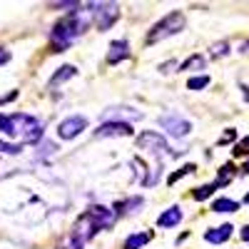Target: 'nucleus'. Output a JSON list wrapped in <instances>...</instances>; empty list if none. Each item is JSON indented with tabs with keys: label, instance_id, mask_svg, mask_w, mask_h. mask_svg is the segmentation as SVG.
<instances>
[{
	"label": "nucleus",
	"instance_id": "obj_1",
	"mask_svg": "<svg viewBox=\"0 0 249 249\" xmlns=\"http://www.w3.org/2000/svg\"><path fill=\"white\" fill-rule=\"evenodd\" d=\"M90 23H92L90 5H88V10H72L68 18H62L60 23L50 30V48H53V53H62L65 48H70V43L85 33Z\"/></svg>",
	"mask_w": 249,
	"mask_h": 249
},
{
	"label": "nucleus",
	"instance_id": "obj_2",
	"mask_svg": "<svg viewBox=\"0 0 249 249\" xmlns=\"http://www.w3.org/2000/svg\"><path fill=\"white\" fill-rule=\"evenodd\" d=\"M0 132H5L8 137L30 144L37 142L45 132V124L37 117L28 115V112H15V115H0Z\"/></svg>",
	"mask_w": 249,
	"mask_h": 249
},
{
	"label": "nucleus",
	"instance_id": "obj_3",
	"mask_svg": "<svg viewBox=\"0 0 249 249\" xmlns=\"http://www.w3.org/2000/svg\"><path fill=\"white\" fill-rule=\"evenodd\" d=\"M115 222H117V214L110 210V207L95 204V207H90V210L77 219L72 237H75V239H80L82 244H85V242H88V239H92L100 230H110V227H112Z\"/></svg>",
	"mask_w": 249,
	"mask_h": 249
},
{
	"label": "nucleus",
	"instance_id": "obj_4",
	"mask_svg": "<svg viewBox=\"0 0 249 249\" xmlns=\"http://www.w3.org/2000/svg\"><path fill=\"white\" fill-rule=\"evenodd\" d=\"M182 30H184V15H182V10H172V13L164 15L160 23H155L150 28L147 40H144V43H147V45L162 43V40H167V37H172V35H177Z\"/></svg>",
	"mask_w": 249,
	"mask_h": 249
},
{
	"label": "nucleus",
	"instance_id": "obj_5",
	"mask_svg": "<svg viewBox=\"0 0 249 249\" xmlns=\"http://www.w3.org/2000/svg\"><path fill=\"white\" fill-rule=\"evenodd\" d=\"M92 10V23L97 25V30H107L115 25V20L120 18V8L115 3H95L90 5Z\"/></svg>",
	"mask_w": 249,
	"mask_h": 249
},
{
	"label": "nucleus",
	"instance_id": "obj_6",
	"mask_svg": "<svg viewBox=\"0 0 249 249\" xmlns=\"http://www.w3.org/2000/svg\"><path fill=\"white\" fill-rule=\"evenodd\" d=\"M137 147L144 150V152H150V155H155V157H164L167 150H170L167 140H164L160 132H142L137 137Z\"/></svg>",
	"mask_w": 249,
	"mask_h": 249
},
{
	"label": "nucleus",
	"instance_id": "obj_7",
	"mask_svg": "<svg viewBox=\"0 0 249 249\" xmlns=\"http://www.w3.org/2000/svg\"><path fill=\"white\" fill-rule=\"evenodd\" d=\"M160 124H162V130L167 132L170 137H187L192 132V122L184 120L182 115H175V112L160 117Z\"/></svg>",
	"mask_w": 249,
	"mask_h": 249
},
{
	"label": "nucleus",
	"instance_id": "obj_8",
	"mask_svg": "<svg viewBox=\"0 0 249 249\" xmlns=\"http://www.w3.org/2000/svg\"><path fill=\"white\" fill-rule=\"evenodd\" d=\"M135 130L130 122L124 120H105L100 122V127L95 130V137H130Z\"/></svg>",
	"mask_w": 249,
	"mask_h": 249
},
{
	"label": "nucleus",
	"instance_id": "obj_9",
	"mask_svg": "<svg viewBox=\"0 0 249 249\" xmlns=\"http://www.w3.org/2000/svg\"><path fill=\"white\" fill-rule=\"evenodd\" d=\"M82 130H88V120L80 117V115H72L68 120H62L57 124V137L60 140H75Z\"/></svg>",
	"mask_w": 249,
	"mask_h": 249
},
{
	"label": "nucleus",
	"instance_id": "obj_10",
	"mask_svg": "<svg viewBox=\"0 0 249 249\" xmlns=\"http://www.w3.org/2000/svg\"><path fill=\"white\" fill-rule=\"evenodd\" d=\"M130 57V43L127 40H115V43H110V50H107V65H117V62L127 60Z\"/></svg>",
	"mask_w": 249,
	"mask_h": 249
},
{
	"label": "nucleus",
	"instance_id": "obj_11",
	"mask_svg": "<svg viewBox=\"0 0 249 249\" xmlns=\"http://www.w3.org/2000/svg\"><path fill=\"white\" fill-rule=\"evenodd\" d=\"M232 232H234V227H232V224L212 227V230H207V232H204V239L210 242V244H222V242H227V239L232 237Z\"/></svg>",
	"mask_w": 249,
	"mask_h": 249
},
{
	"label": "nucleus",
	"instance_id": "obj_12",
	"mask_svg": "<svg viewBox=\"0 0 249 249\" xmlns=\"http://www.w3.org/2000/svg\"><path fill=\"white\" fill-rule=\"evenodd\" d=\"M182 222V210L179 207H170V210H164L160 217H157V224L164 227V230H170V227H177Z\"/></svg>",
	"mask_w": 249,
	"mask_h": 249
},
{
	"label": "nucleus",
	"instance_id": "obj_13",
	"mask_svg": "<svg viewBox=\"0 0 249 249\" xmlns=\"http://www.w3.org/2000/svg\"><path fill=\"white\" fill-rule=\"evenodd\" d=\"M150 239H152V232H137V234H130L127 239H124L122 249H142Z\"/></svg>",
	"mask_w": 249,
	"mask_h": 249
},
{
	"label": "nucleus",
	"instance_id": "obj_14",
	"mask_svg": "<svg viewBox=\"0 0 249 249\" xmlns=\"http://www.w3.org/2000/svg\"><path fill=\"white\" fill-rule=\"evenodd\" d=\"M142 204H144L142 197H130V199H124V202H117V212L115 214H132V212L142 210Z\"/></svg>",
	"mask_w": 249,
	"mask_h": 249
},
{
	"label": "nucleus",
	"instance_id": "obj_15",
	"mask_svg": "<svg viewBox=\"0 0 249 249\" xmlns=\"http://www.w3.org/2000/svg\"><path fill=\"white\" fill-rule=\"evenodd\" d=\"M204 65H207V57H204V55H192V57H187V60L182 62L179 70L195 72V70H204Z\"/></svg>",
	"mask_w": 249,
	"mask_h": 249
},
{
	"label": "nucleus",
	"instance_id": "obj_16",
	"mask_svg": "<svg viewBox=\"0 0 249 249\" xmlns=\"http://www.w3.org/2000/svg\"><path fill=\"white\" fill-rule=\"evenodd\" d=\"M77 75V70L72 68V65H62L55 75H53V80H50V88H55V85H60V82H65V80H70V77H75Z\"/></svg>",
	"mask_w": 249,
	"mask_h": 249
},
{
	"label": "nucleus",
	"instance_id": "obj_17",
	"mask_svg": "<svg viewBox=\"0 0 249 249\" xmlns=\"http://www.w3.org/2000/svg\"><path fill=\"white\" fill-rule=\"evenodd\" d=\"M239 210V204L234 202V199H227V197H222V199H217L214 204H212V212H237Z\"/></svg>",
	"mask_w": 249,
	"mask_h": 249
},
{
	"label": "nucleus",
	"instance_id": "obj_18",
	"mask_svg": "<svg viewBox=\"0 0 249 249\" xmlns=\"http://www.w3.org/2000/svg\"><path fill=\"white\" fill-rule=\"evenodd\" d=\"M214 190H217V182H212V184H202V187H197V190L192 192V197H195L197 202H202V199H207L210 195H214Z\"/></svg>",
	"mask_w": 249,
	"mask_h": 249
},
{
	"label": "nucleus",
	"instance_id": "obj_19",
	"mask_svg": "<svg viewBox=\"0 0 249 249\" xmlns=\"http://www.w3.org/2000/svg\"><path fill=\"white\" fill-rule=\"evenodd\" d=\"M207 85H210V77L207 75H197V77L187 80V90H204Z\"/></svg>",
	"mask_w": 249,
	"mask_h": 249
},
{
	"label": "nucleus",
	"instance_id": "obj_20",
	"mask_svg": "<svg viewBox=\"0 0 249 249\" xmlns=\"http://www.w3.org/2000/svg\"><path fill=\"white\" fill-rule=\"evenodd\" d=\"M224 55H230V43L227 40H222V43H214L212 48H210V57H224Z\"/></svg>",
	"mask_w": 249,
	"mask_h": 249
},
{
	"label": "nucleus",
	"instance_id": "obj_21",
	"mask_svg": "<svg viewBox=\"0 0 249 249\" xmlns=\"http://www.w3.org/2000/svg\"><path fill=\"white\" fill-rule=\"evenodd\" d=\"M195 172V164H184V167L182 170H177L175 175H170V179H167V184H175L179 177H184V175H192Z\"/></svg>",
	"mask_w": 249,
	"mask_h": 249
},
{
	"label": "nucleus",
	"instance_id": "obj_22",
	"mask_svg": "<svg viewBox=\"0 0 249 249\" xmlns=\"http://www.w3.org/2000/svg\"><path fill=\"white\" fill-rule=\"evenodd\" d=\"M20 150H23V144H10L0 140V155H18Z\"/></svg>",
	"mask_w": 249,
	"mask_h": 249
},
{
	"label": "nucleus",
	"instance_id": "obj_23",
	"mask_svg": "<svg viewBox=\"0 0 249 249\" xmlns=\"http://www.w3.org/2000/svg\"><path fill=\"white\" fill-rule=\"evenodd\" d=\"M232 152H234V157H242V155H249V137H244L242 142H237Z\"/></svg>",
	"mask_w": 249,
	"mask_h": 249
},
{
	"label": "nucleus",
	"instance_id": "obj_24",
	"mask_svg": "<svg viewBox=\"0 0 249 249\" xmlns=\"http://www.w3.org/2000/svg\"><path fill=\"white\" fill-rule=\"evenodd\" d=\"M82 247H85V244H82L80 239H75V237H70V239L65 242V247H62V249H82Z\"/></svg>",
	"mask_w": 249,
	"mask_h": 249
},
{
	"label": "nucleus",
	"instance_id": "obj_25",
	"mask_svg": "<svg viewBox=\"0 0 249 249\" xmlns=\"http://www.w3.org/2000/svg\"><path fill=\"white\" fill-rule=\"evenodd\" d=\"M8 60H10V53H8L5 48H0V65H5Z\"/></svg>",
	"mask_w": 249,
	"mask_h": 249
},
{
	"label": "nucleus",
	"instance_id": "obj_26",
	"mask_svg": "<svg viewBox=\"0 0 249 249\" xmlns=\"http://www.w3.org/2000/svg\"><path fill=\"white\" fill-rule=\"evenodd\" d=\"M239 234H242V242H247V244H249V224H247V227H242V232H239Z\"/></svg>",
	"mask_w": 249,
	"mask_h": 249
},
{
	"label": "nucleus",
	"instance_id": "obj_27",
	"mask_svg": "<svg viewBox=\"0 0 249 249\" xmlns=\"http://www.w3.org/2000/svg\"><path fill=\"white\" fill-rule=\"evenodd\" d=\"M242 53H244V55H249V40H247V43L242 45Z\"/></svg>",
	"mask_w": 249,
	"mask_h": 249
},
{
	"label": "nucleus",
	"instance_id": "obj_28",
	"mask_svg": "<svg viewBox=\"0 0 249 249\" xmlns=\"http://www.w3.org/2000/svg\"><path fill=\"white\" fill-rule=\"evenodd\" d=\"M242 170H244V172L249 175V160H247V164H244V167H242Z\"/></svg>",
	"mask_w": 249,
	"mask_h": 249
},
{
	"label": "nucleus",
	"instance_id": "obj_29",
	"mask_svg": "<svg viewBox=\"0 0 249 249\" xmlns=\"http://www.w3.org/2000/svg\"><path fill=\"white\" fill-rule=\"evenodd\" d=\"M244 202H247V204H249V195H247V197H244Z\"/></svg>",
	"mask_w": 249,
	"mask_h": 249
}]
</instances>
